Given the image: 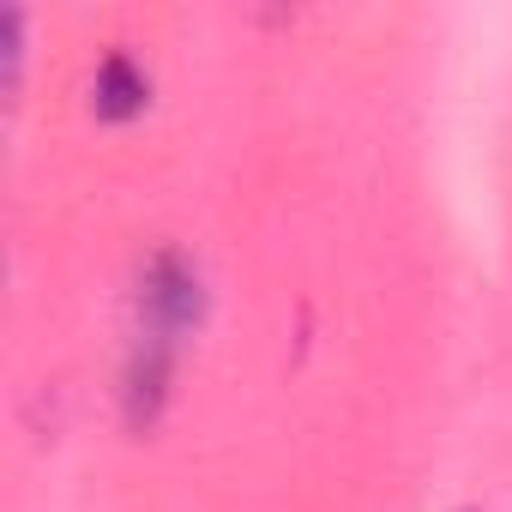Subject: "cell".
Returning <instances> with one entry per match:
<instances>
[{
    "mask_svg": "<svg viewBox=\"0 0 512 512\" xmlns=\"http://www.w3.org/2000/svg\"><path fill=\"white\" fill-rule=\"evenodd\" d=\"M133 109H145V79L127 61H103V73H97V115L121 121Z\"/></svg>",
    "mask_w": 512,
    "mask_h": 512,
    "instance_id": "cell-1",
    "label": "cell"
}]
</instances>
